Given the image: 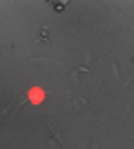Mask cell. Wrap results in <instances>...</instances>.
I'll use <instances>...</instances> for the list:
<instances>
[{
    "label": "cell",
    "instance_id": "6da1fadb",
    "mask_svg": "<svg viewBox=\"0 0 134 149\" xmlns=\"http://www.w3.org/2000/svg\"><path fill=\"white\" fill-rule=\"evenodd\" d=\"M69 107H76V111L78 109H85V107H87V98H85V96H72Z\"/></svg>",
    "mask_w": 134,
    "mask_h": 149
},
{
    "label": "cell",
    "instance_id": "7a4b0ae2",
    "mask_svg": "<svg viewBox=\"0 0 134 149\" xmlns=\"http://www.w3.org/2000/svg\"><path fill=\"white\" fill-rule=\"evenodd\" d=\"M49 36H51V27H49V25H40V29H38V36H36V38L49 40Z\"/></svg>",
    "mask_w": 134,
    "mask_h": 149
},
{
    "label": "cell",
    "instance_id": "3957f363",
    "mask_svg": "<svg viewBox=\"0 0 134 149\" xmlns=\"http://www.w3.org/2000/svg\"><path fill=\"white\" fill-rule=\"evenodd\" d=\"M47 147H49V149H63V145H60L56 138H54L49 131H47Z\"/></svg>",
    "mask_w": 134,
    "mask_h": 149
},
{
    "label": "cell",
    "instance_id": "277c9868",
    "mask_svg": "<svg viewBox=\"0 0 134 149\" xmlns=\"http://www.w3.org/2000/svg\"><path fill=\"white\" fill-rule=\"evenodd\" d=\"M29 60L36 62V65H54V62H58V60H54V58H36V56H32Z\"/></svg>",
    "mask_w": 134,
    "mask_h": 149
},
{
    "label": "cell",
    "instance_id": "5b68a950",
    "mask_svg": "<svg viewBox=\"0 0 134 149\" xmlns=\"http://www.w3.org/2000/svg\"><path fill=\"white\" fill-rule=\"evenodd\" d=\"M11 51H13V42H9L7 47H2V49H0V60H2V58H7Z\"/></svg>",
    "mask_w": 134,
    "mask_h": 149
},
{
    "label": "cell",
    "instance_id": "8992f818",
    "mask_svg": "<svg viewBox=\"0 0 134 149\" xmlns=\"http://www.w3.org/2000/svg\"><path fill=\"white\" fill-rule=\"evenodd\" d=\"M85 62H87V65H96V58H94L92 51H85Z\"/></svg>",
    "mask_w": 134,
    "mask_h": 149
},
{
    "label": "cell",
    "instance_id": "52a82bcc",
    "mask_svg": "<svg viewBox=\"0 0 134 149\" xmlns=\"http://www.w3.org/2000/svg\"><path fill=\"white\" fill-rule=\"evenodd\" d=\"M9 113H11V107H5V109H0V123H2V120H5Z\"/></svg>",
    "mask_w": 134,
    "mask_h": 149
},
{
    "label": "cell",
    "instance_id": "ba28073f",
    "mask_svg": "<svg viewBox=\"0 0 134 149\" xmlns=\"http://www.w3.org/2000/svg\"><path fill=\"white\" fill-rule=\"evenodd\" d=\"M51 7H54V11H63V9H65V2H51Z\"/></svg>",
    "mask_w": 134,
    "mask_h": 149
},
{
    "label": "cell",
    "instance_id": "9c48e42d",
    "mask_svg": "<svg viewBox=\"0 0 134 149\" xmlns=\"http://www.w3.org/2000/svg\"><path fill=\"white\" fill-rule=\"evenodd\" d=\"M76 71H78V74H92V69H89L87 65H81V67H78Z\"/></svg>",
    "mask_w": 134,
    "mask_h": 149
},
{
    "label": "cell",
    "instance_id": "30bf717a",
    "mask_svg": "<svg viewBox=\"0 0 134 149\" xmlns=\"http://www.w3.org/2000/svg\"><path fill=\"white\" fill-rule=\"evenodd\" d=\"M112 74H114V78H119V65H116L114 58H112Z\"/></svg>",
    "mask_w": 134,
    "mask_h": 149
},
{
    "label": "cell",
    "instance_id": "8fae6325",
    "mask_svg": "<svg viewBox=\"0 0 134 149\" xmlns=\"http://www.w3.org/2000/svg\"><path fill=\"white\" fill-rule=\"evenodd\" d=\"M34 42H36V45H40V47H47V45H49V40H43V38H36Z\"/></svg>",
    "mask_w": 134,
    "mask_h": 149
},
{
    "label": "cell",
    "instance_id": "7c38bea8",
    "mask_svg": "<svg viewBox=\"0 0 134 149\" xmlns=\"http://www.w3.org/2000/svg\"><path fill=\"white\" fill-rule=\"evenodd\" d=\"M72 85H78V71H76V69L72 71Z\"/></svg>",
    "mask_w": 134,
    "mask_h": 149
},
{
    "label": "cell",
    "instance_id": "4fadbf2b",
    "mask_svg": "<svg viewBox=\"0 0 134 149\" xmlns=\"http://www.w3.org/2000/svg\"><path fill=\"white\" fill-rule=\"evenodd\" d=\"M92 149H98V145H96V143H92Z\"/></svg>",
    "mask_w": 134,
    "mask_h": 149
}]
</instances>
